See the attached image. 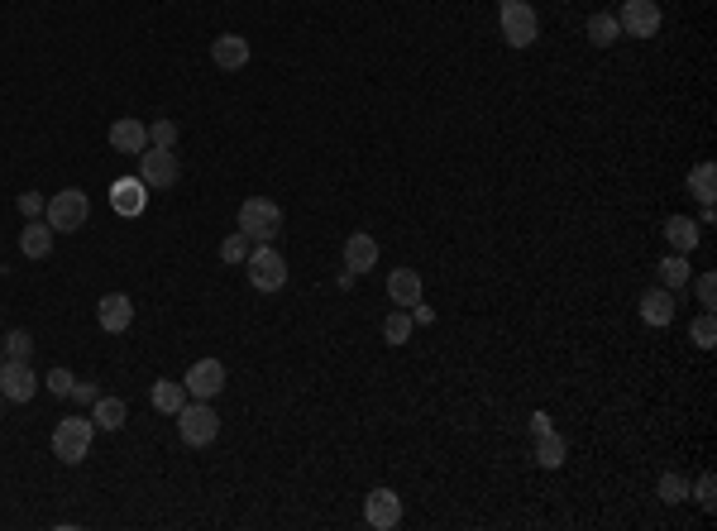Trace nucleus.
<instances>
[{
	"label": "nucleus",
	"mask_w": 717,
	"mask_h": 531,
	"mask_svg": "<svg viewBox=\"0 0 717 531\" xmlns=\"http://www.w3.org/2000/svg\"><path fill=\"white\" fill-rule=\"evenodd\" d=\"M283 230V206L268 197H249L239 206V235H249V244H273Z\"/></svg>",
	"instance_id": "obj_1"
},
{
	"label": "nucleus",
	"mask_w": 717,
	"mask_h": 531,
	"mask_svg": "<svg viewBox=\"0 0 717 531\" xmlns=\"http://www.w3.org/2000/svg\"><path fill=\"white\" fill-rule=\"evenodd\" d=\"M177 436H182V445H192V450H201V445H211L220 436V417L211 402H182V412H177Z\"/></svg>",
	"instance_id": "obj_2"
},
{
	"label": "nucleus",
	"mask_w": 717,
	"mask_h": 531,
	"mask_svg": "<svg viewBox=\"0 0 717 531\" xmlns=\"http://www.w3.org/2000/svg\"><path fill=\"white\" fill-rule=\"evenodd\" d=\"M91 436H96V421L91 417H63L53 426V455L63 465H82L91 455Z\"/></svg>",
	"instance_id": "obj_3"
},
{
	"label": "nucleus",
	"mask_w": 717,
	"mask_h": 531,
	"mask_svg": "<svg viewBox=\"0 0 717 531\" xmlns=\"http://www.w3.org/2000/svg\"><path fill=\"white\" fill-rule=\"evenodd\" d=\"M498 24H502V39H507V48H531L536 39H541L536 5H526V0H502Z\"/></svg>",
	"instance_id": "obj_4"
},
{
	"label": "nucleus",
	"mask_w": 717,
	"mask_h": 531,
	"mask_svg": "<svg viewBox=\"0 0 717 531\" xmlns=\"http://www.w3.org/2000/svg\"><path fill=\"white\" fill-rule=\"evenodd\" d=\"M87 216H91V201L82 187H63V192L48 197V206H44V221L53 225V230H82Z\"/></svg>",
	"instance_id": "obj_5"
},
{
	"label": "nucleus",
	"mask_w": 717,
	"mask_h": 531,
	"mask_svg": "<svg viewBox=\"0 0 717 531\" xmlns=\"http://www.w3.org/2000/svg\"><path fill=\"white\" fill-rule=\"evenodd\" d=\"M244 264H249V283H254L259 292H278L287 283V259L273 249V244H254Z\"/></svg>",
	"instance_id": "obj_6"
},
{
	"label": "nucleus",
	"mask_w": 717,
	"mask_h": 531,
	"mask_svg": "<svg viewBox=\"0 0 717 531\" xmlns=\"http://www.w3.org/2000/svg\"><path fill=\"white\" fill-rule=\"evenodd\" d=\"M177 177H182V168H177V154L173 149H144L139 154V182L149 187V192H168Z\"/></svg>",
	"instance_id": "obj_7"
},
{
	"label": "nucleus",
	"mask_w": 717,
	"mask_h": 531,
	"mask_svg": "<svg viewBox=\"0 0 717 531\" xmlns=\"http://www.w3.org/2000/svg\"><path fill=\"white\" fill-rule=\"evenodd\" d=\"M617 24H622V34H631V39H655L660 24H665L660 0H627L622 15H617Z\"/></svg>",
	"instance_id": "obj_8"
},
{
	"label": "nucleus",
	"mask_w": 717,
	"mask_h": 531,
	"mask_svg": "<svg viewBox=\"0 0 717 531\" xmlns=\"http://www.w3.org/2000/svg\"><path fill=\"white\" fill-rule=\"evenodd\" d=\"M182 388H187V398H201L211 402L225 393V364L220 359H196L192 369H187V378H182Z\"/></svg>",
	"instance_id": "obj_9"
},
{
	"label": "nucleus",
	"mask_w": 717,
	"mask_h": 531,
	"mask_svg": "<svg viewBox=\"0 0 717 531\" xmlns=\"http://www.w3.org/2000/svg\"><path fill=\"white\" fill-rule=\"evenodd\" d=\"M34 393H39V374L29 369V359H5V364H0V398L29 402Z\"/></svg>",
	"instance_id": "obj_10"
},
{
	"label": "nucleus",
	"mask_w": 717,
	"mask_h": 531,
	"mask_svg": "<svg viewBox=\"0 0 717 531\" xmlns=\"http://www.w3.org/2000/svg\"><path fill=\"white\" fill-rule=\"evenodd\" d=\"M364 522L373 531H392L402 522V498L392 493V488H373L369 498H364Z\"/></svg>",
	"instance_id": "obj_11"
},
{
	"label": "nucleus",
	"mask_w": 717,
	"mask_h": 531,
	"mask_svg": "<svg viewBox=\"0 0 717 531\" xmlns=\"http://www.w3.org/2000/svg\"><path fill=\"white\" fill-rule=\"evenodd\" d=\"M96 321H101V331H106V335L130 331V321H134V302L125 297V292H106V297L96 302Z\"/></svg>",
	"instance_id": "obj_12"
},
{
	"label": "nucleus",
	"mask_w": 717,
	"mask_h": 531,
	"mask_svg": "<svg viewBox=\"0 0 717 531\" xmlns=\"http://www.w3.org/2000/svg\"><path fill=\"white\" fill-rule=\"evenodd\" d=\"M110 149H115V154H144V149H149V125H144V120H134V115H125V120H115V125H110Z\"/></svg>",
	"instance_id": "obj_13"
},
{
	"label": "nucleus",
	"mask_w": 717,
	"mask_h": 531,
	"mask_svg": "<svg viewBox=\"0 0 717 531\" xmlns=\"http://www.w3.org/2000/svg\"><path fill=\"white\" fill-rule=\"evenodd\" d=\"M110 206H115V216H144V206H149V187L139 182V177H120L115 187H110Z\"/></svg>",
	"instance_id": "obj_14"
},
{
	"label": "nucleus",
	"mask_w": 717,
	"mask_h": 531,
	"mask_svg": "<svg viewBox=\"0 0 717 531\" xmlns=\"http://www.w3.org/2000/svg\"><path fill=\"white\" fill-rule=\"evenodd\" d=\"M211 63L220 72H239V67L249 63V39L244 34H216L211 39Z\"/></svg>",
	"instance_id": "obj_15"
},
{
	"label": "nucleus",
	"mask_w": 717,
	"mask_h": 531,
	"mask_svg": "<svg viewBox=\"0 0 717 531\" xmlns=\"http://www.w3.org/2000/svg\"><path fill=\"white\" fill-rule=\"evenodd\" d=\"M345 268L349 273H369L378 268V240H373L369 230H354L345 240Z\"/></svg>",
	"instance_id": "obj_16"
},
{
	"label": "nucleus",
	"mask_w": 717,
	"mask_h": 531,
	"mask_svg": "<svg viewBox=\"0 0 717 531\" xmlns=\"http://www.w3.org/2000/svg\"><path fill=\"white\" fill-rule=\"evenodd\" d=\"M388 297L397 302V307L412 311L416 302H421V273H416V268H392L388 273Z\"/></svg>",
	"instance_id": "obj_17"
},
{
	"label": "nucleus",
	"mask_w": 717,
	"mask_h": 531,
	"mask_svg": "<svg viewBox=\"0 0 717 531\" xmlns=\"http://www.w3.org/2000/svg\"><path fill=\"white\" fill-rule=\"evenodd\" d=\"M53 235H58V230H53L48 221H29V225H24V230H20L24 259H48V254H53Z\"/></svg>",
	"instance_id": "obj_18"
},
{
	"label": "nucleus",
	"mask_w": 717,
	"mask_h": 531,
	"mask_svg": "<svg viewBox=\"0 0 717 531\" xmlns=\"http://www.w3.org/2000/svg\"><path fill=\"white\" fill-rule=\"evenodd\" d=\"M641 321H646V326H670V321H674V297H670V288L641 292Z\"/></svg>",
	"instance_id": "obj_19"
},
{
	"label": "nucleus",
	"mask_w": 717,
	"mask_h": 531,
	"mask_svg": "<svg viewBox=\"0 0 717 531\" xmlns=\"http://www.w3.org/2000/svg\"><path fill=\"white\" fill-rule=\"evenodd\" d=\"M665 240H670L674 254H694L698 249V221H689V216H670V221H665Z\"/></svg>",
	"instance_id": "obj_20"
},
{
	"label": "nucleus",
	"mask_w": 717,
	"mask_h": 531,
	"mask_svg": "<svg viewBox=\"0 0 717 531\" xmlns=\"http://www.w3.org/2000/svg\"><path fill=\"white\" fill-rule=\"evenodd\" d=\"M565 455H569V441L560 431H541V436H536V465L541 469H560Z\"/></svg>",
	"instance_id": "obj_21"
},
{
	"label": "nucleus",
	"mask_w": 717,
	"mask_h": 531,
	"mask_svg": "<svg viewBox=\"0 0 717 531\" xmlns=\"http://www.w3.org/2000/svg\"><path fill=\"white\" fill-rule=\"evenodd\" d=\"M182 402H187V388H182L177 378H158V383H153V407H158L163 417H177Z\"/></svg>",
	"instance_id": "obj_22"
},
{
	"label": "nucleus",
	"mask_w": 717,
	"mask_h": 531,
	"mask_svg": "<svg viewBox=\"0 0 717 531\" xmlns=\"http://www.w3.org/2000/svg\"><path fill=\"white\" fill-rule=\"evenodd\" d=\"M125 417H130V407H125L120 398H106V393H101V398L91 402V421H96V426H106V431H120Z\"/></svg>",
	"instance_id": "obj_23"
},
{
	"label": "nucleus",
	"mask_w": 717,
	"mask_h": 531,
	"mask_svg": "<svg viewBox=\"0 0 717 531\" xmlns=\"http://www.w3.org/2000/svg\"><path fill=\"white\" fill-rule=\"evenodd\" d=\"M617 39H622V24H617V15L598 10V15L588 20V44H593V48H612Z\"/></svg>",
	"instance_id": "obj_24"
},
{
	"label": "nucleus",
	"mask_w": 717,
	"mask_h": 531,
	"mask_svg": "<svg viewBox=\"0 0 717 531\" xmlns=\"http://www.w3.org/2000/svg\"><path fill=\"white\" fill-rule=\"evenodd\" d=\"M689 192H694L703 206H713V192H717V168L713 163H694V168H689Z\"/></svg>",
	"instance_id": "obj_25"
},
{
	"label": "nucleus",
	"mask_w": 717,
	"mask_h": 531,
	"mask_svg": "<svg viewBox=\"0 0 717 531\" xmlns=\"http://www.w3.org/2000/svg\"><path fill=\"white\" fill-rule=\"evenodd\" d=\"M655 273H660V283H665V288H684V283H689V254H670V259H660Z\"/></svg>",
	"instance_id": "obj_26"
},
{
	"label": "nucleus",
	"mask_w": 717,
	"mask_h": 531,
	"mask_svg": "<svg viewBox=\"0 0 717 531\" xmlns=\"http://www.w3.org/2000/svg\"><path fill=\"white\" fill-rule=\"evenodd\" d=\"M412 311L402 307V311H392L388 321H383V340H388V345H407V340H412Z\"/></svg>",
	"instance_id": "obj_27"
},
{
	"label": "nucleus",
	"mask_w": 717,
	"mask_h": 531,
	"mask_svg": "<svg viewBox=\"0 0 717 531\" xmlns=\"http://www.w3.org/2000/svg\"><path fill=\"white\" fill-rule=\"evenodd\" d=\"M655 493H660V503H684L689 498V479L684 474H660V484H655Z\"/></svg>",
	"instance_id": "obj_28"
},
{
	"label": "nucleus",
	"mask_w": 717,
	"mask_h": 531,
	"mask_svg": "<svg viewBox=\"0 0 717 531\" xmlns=\"http://www.w3.org/2000/svg\"><path fill=\"white\" fill-rule=\"evenodd\" d=\"M249 249H254V244H249V235L230 230V235L220 240V259H225V264H244V259H249Z\"/></svg>",
	"instance_id": "obj_29"
},
{
	"label": "nucleus",
	"mask_w": 717,
	"mask_h": 531,
	"mask_svg": "<svg viewBox=\"0 0 717 531\" xmlns=\"http://www.w3.org/2000/svg\"><path fill=\"white\" fill-rule=\"evenodd\" d=\"M689 335H694L698 350H713V345H717V321H713V311H703L694 326H689Z\"/></svg>",
	"instance_id": "obj_30"
},
{
	"label": "nucleus",
	"mask_w": 717,
	"mask_h": 531,
	"mask_svg": "<svg viewBox=\"0 0 717 531\" xmlns=\"http://www.w3.org/2000/svg\"><path fill=\"white\" fill-rule=\"evenodd\" d=\"M0 350H5V359H29V354H34V335H29V331H10L5 340H0Z\"/></svg>",
	"instance_id": "obj_31"
},
{
	"label": "nucleus",
	"mask_w": 717,
	"mask_h": 531,
	"mask_svg": "<svg viewBox=\"0 0 717 531\" xmlns=\"http://www.w3.org/2000/svg\"><path fill=\"white\" fill-rule=\"evenodd\" d=\"M149 144H153V149H173V144H177V120H153V125H149Z\"/></svg>",
	"instance_id": "obj_32"
},
{
	"label": "nucleus",
	"mask_w": 717,
	"mask_h": 531,
	"mask_svg": "<svg viewBox=\"0 0 717 531\" xmlns=\"http://www.w3.org/2000/svg\"><path fill=\"white\" fill-rule=\"evenodd\" d=\"M694 498H698V508H703V512L717 508V479H713V474H703V479L694 484Z\"/></svg>",
	"instance_id": "obj_33"
},
{
	"label": "nucleus",
	"mask_w": 717,
	"mask_h": 531,
	"mask_svg": "<svg viewBox=\"0 0 717 531\" xmlns=\"http://www.w3.org/2000/svg\"><path fill=\"white\" fill-rule=\"evenodd\" d=\"M44 383H48V393H53V398H72V383H77V378L67 374V369H53Z\"/></svg>",
	"instance_id": "obj_34"
},
{
	"label": "nucleus",
	"mask_w": 717,
	"mask_h": 531,
	"mask_svg": "<svg viewBox=\"0 0 717 531\" xmlns=\"http://www.w3.org/2000/svg\"><path fill=\"white\" fill-rule=\"evenodd\" d=\"M694 292H698V307H708V311L717 307V283H713V273H703V278L694 283Z\"/></svg>",
	"instance_id": "obj_35"
},
{
	"label": "nucleus",
	"mask_w": 717,
	"mask_h": 531,
	"mask_svg": "<svg viewBox=\"0 0 717 531\" xmlns=\"http://www.w3.org/2000/svg\"><path fill=\"white\" fill-rule=\"evenodd\" d=\"M44 206H48V201L39 197V192H24V197H20V211L29 216V221H39V216H44Z\"/></svg>",
	"instance_id": "obj_36"
},
{
	"label": "nucleus",
	"mask_w": 717,
	"mask_h": 531,
	"mask_svg": "<svg viewBox=\"0 0 717 531\" xmlns=\"http://www.w3.org/2000/svg\"><path fill=\"white\" fill-rule=\"evenodd\" d=\"M72 398L82 402V407H91V402L101 398V388H96V383H72Z\"/></svg>",
	"instance_id": "obj_37"
},
{
	"label": "nucleus",
	"mask_w": 717,
	"mask_h": 531,
	"mask_svg": "<svg viewBox=\"0 0 717 531\" xmlns=\"http://www.w3.org/2000/svg\"><path fill=\"white\" fill-rule=\"evenodd\" d=\"M541 431H550V417H545V412H536V417H531V436H541Z\"/></svg>",
	"instance_id": "obj_38"
},
{
	"label": "nucleus",
	"mask_w": 717,
	"mask_h": 531,
	"mask_svg": "<svg viewBox=\"0 0 717 531\" xmlns=\"http://www.w3.org/2000/svg\"><path fill=\"white\" fill-rule=\"evenodd\" d=\"M0 364H5V350H0Z\"/></svg>",
	"instance_id": "obj_39"
},
{
	"label": "nucleus",
	"mask_w": 717,
	"mask_h": 531,
	"mask_svg": "<svg viewBox=\"0 0 717 531\" xmlns=\"http://www.w3.org/2000/svg\"><path fill=\"white\" fill-rule=\"evenodd\" d=\"M0 402H5V398H0Z\"/></svg>",
	"instance_id": "obj_40"
}]
</instances>
